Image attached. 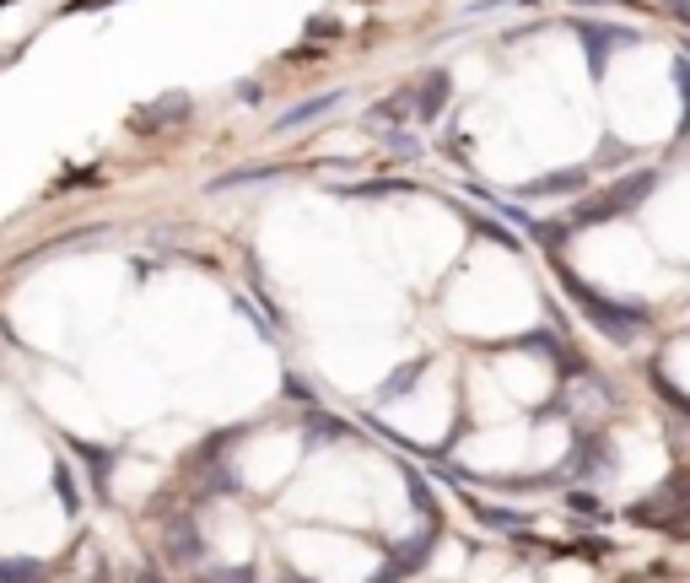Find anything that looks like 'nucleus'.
I'll return each mask as SVG.
<instances>
[{"label":"nucleus","instance_id":"1","mask_svg":"<svg viewBox=\"0 0 690 583\" xmlns=\"http://www.w3.org/2000/svg\"><path fill=\"white\" fill-rule=\"evenodd\" d=\"M562 287L572 292V298H577V309H582L588 319L599 324V329H604L610 340H621V346H626V340H636V335L647 329V314H642V309H621V303L599 298V292H593V287H582V281H577L572 270H562Z\"/></svg>","mask_w":690,"mask_h":583},{"label":"nucleus","instance_id":"2","mask_svg":"<svg viewBox=\"0 0 690 583\" xmlns=\"http://www.w3.org/2000/svg\"><path fill=\"white\" fill-rule=\"evenodd\" d=\"M653 190V173H631V179H621L615 190L593 194L588 205H577L572 211V227H593V222H610V216H621V211H631L642 194Z\"/></svg>","mask_w":690,"mask_h":583},{"label":"nucleus","instance_id":"3","mask_svg":"<svg viewBox=\"0 0 690 583\" xmlns=\"http://www.w3.org/2000/svg\"><path fill=\"white\" fill-rule=\"evenodd\" d=\"M432 546H438V524L432 529H421L416 540H405V546H394L388 557H383V568L373 573V583H399V579H410L427 557H432Z\"/></svg>","mask_w":690,"mask_h":583},{"label":"nucleus","instance_id":"4","mask_svg":"<svg viewBox=\"0 0 690 583\" xmlns=\"http://www.w3.org/2000/svg\"><path fill=\"white\" fill-rule=\"evenodd\" d=\"M162 551H168V562H200V551H205V540H200V529H194V518H173L168 529H162Z\"/></svg>","mask_w":690,"mask_h":583},{"label":"nucleus","instance_id":"5","mask_svg":"<svg viewBox=\"0 0 690 583\" xmlns=\"http://www.w3.org/2000/svg\"><path fill=\"white\" fill-rule=\"evenodd\" d=\"M65 444L76 449V459H81L87 470H92V486H98V492H109V470H114V459H120V453L98 449V444H81V438H65Z\"/></svg>","mask_w":690,"mask_h":583},{"label":"nucleus","instance_id":"6","mask_svg":"<svg viewBox=\"0 0 690 583\" xmlns=\"http://www.w3.org/2000/svg\"><path fill=\"white\" fill-rule=\"evenodd\" d=\"M577 33L588 38V55H593V70H604V60H610L604 49H610V44H636V33H621V27H593V22H582Z\"/></svg>","mask_w":690,"mask_h":583},{"label":"nucleus","instance_id":"7","mask_svg":"<svg viewBox=\"0 0 690 583\" xmlns=\"http://www.w3.org/2000/svg\"><path fill=\"white\" fill-rule=\"evenodd\" d=\"M335 103H340V92H318V98H308V103H297V109H286V114H281V120H275V125H281V130L314 125V120H324V114H329V109H335Z\"/></svg>","mask_w":690,"mask_h":583},{"label":"nucleus","instance_id":"8","mask_svg":"<svg viewBox=\"0 0 690 583\" xmlns=\"http://www.w3.org/2000/svg\"><path fill=\"white\" fill-rule=\"evenodd\" d=\"M442 103H448V70H432L427 81H421V98H416V114L421 120H438Z\"/></svg>","mask_w":690,"mask_h":583},{"label":"nucleus","instance_id":"9","mask_svg":"<svg viewBox=\"0 0 690 583\" xmlns=\"http://www.w3.org/2000/svg\"><path fill=\"white\" fill-rule=\"evenodd\" d=\"M582 184H588V173H582V168H566V173H545V179L523 184V194H566V190H582Z\"/></svg>","mask_w":690,"mask_h":583},{"label":"nucleus","instance_id":"10","mask_svg":"<svg viewBox=\"0 0 690 583\" xmlns=\"http://www.w3.org/2000/svg\"><path fill=\"white\" fill-rule=\"evenodd\" d=\"M0 583H44V562H33V557H0Z\"/></svg>","mask_w":690,"mask_h":583},{"label":"nucleus","instance_id":"11","mask_svg":"<svg viewBox=\"0 0 690 583\" xmlns=\"http://www.w3.org/2000/svg\"><path fill=\"white\" fill-rule=\"evenodd\" d=\"M286 168L281 162H264V168H238V173H222L211 190H238V184H253V179H281Z\"/></svg>","mask_w":690,"mask_h":583},{"label":"nucleus","instance_id":"12","mask_svg":"<svg viewBox=\"0 0 690 583\" xmlns=\"http://www.w3.org/2000/svg\"><path fill=\"white\" fill-rule=\"evenodd\" d=\"M184 114H189L184 98H168V103H157L151 114H140V120H135V130H151V125H162V120H184Z\"/></svg>","mask_w":690,"mask_h":583},{"label":"nucleus","instance_id":"13","mask_svg":"<svg viewBox=\"0 0 690 583\" xmlns=\"http://www.w3.org/2000/svg\"><path fill=\"white\" fill-rule=\"evenodd\" d=\"M421 373H427V362H410V368H399V373H394L388 384L377 389V400H399L405 389H410V384H416V379H421Z\"/></svg>","mask_w":690,"mask_h":583},{"label":"nucleus","instance_id":"14","mask_svg":"<svg viewBox=\"0 0 690 583\" xmlns=\"http://www.w3.org/2000/svg\"><path fill=\"white\" fill-rule=\"evenodd\" d=\"M604 464H610V453L599 449L593 438H588V449L577 444V453H572V470H582V475H593V470H604Z\"/></svg>","mask_w":690,"mask_h":583},{"label":"nucleus","instance_id":"15","mask_svg":"<svg viewBox=\"0 0 690 583\" xmlns=\"http://www.w3.org/2000/svg\"><path fill=\"white\" fill-rule=\"evenodd\" d=\"M194 583H253V568H216V573H200Z\"/></svg>","mask_w":690,"mask_h":583},{"label":"nucleus","instance_id":"16","mask_svg":"<svg viewBox=\"0 0 690 583\" xmlns=\"http://www.w3.org/2000/svg\"><path fill=\"white\" fill-rule=\"evenodd\" d=\"M308 438H346V422H329V416H314V422H308Z\"/></svg>","mask_w":690,"mask_h":583},{"label":"nucleus","instance_id":"17","mask_svg":"<svg viewBox=\"0 0 690 583\" xmlns=\"http://www.w3.org/2000/svg\"><path fill=\"white\" fill-rule=\"evenodd\" d=\"M475 514L486 518V524H497V529H523V518H518V514H502V508H475Z\"/></svg>","mask_w":690,"mask_h":583},{"label":"nucleus","instance_id":"18","mask_svg":"<svg viewBox=\"0 0 690 583\" xmlns=\"http://www.w3.org/2000/svg\"><path fill=\"white\" fill-rule=\"evenodd\" d=\"M286 394H292L297 405H308V411H314V389L303 384V379H286Z\"/></svg>","mask_w":690,"mask_h":583},{"label":"nucleus","instance_id":"19","mask_svg":"<svg viewBox=\"0 0 690 583\" xmlns=\"http://www.w3.org/2000/svg\"><path fill=\"white\" fill-rule=\"evenodd\" d=\"M98 5H114V0H70L65 11H98Z\"/></svg>","mask_w":690,"mask_h":583},{"label":"nucleus","instance_id":"20","mask_svg":"<svg viewBox=\"0 0 690 583\" xmlns=\"http://www.w3.org/2000/svg\"><path fill=\"white\" fill-rule=\"evenodd\" d=\"M669 16H680V22H690V0H669Z\"/></svg>","mask_w":690,"mask_h":583},{"label":"nucleus","instance_id":"21","mask_svg":"<svg viewBox=\"0 0 690 583\" xmlns=\"http://www.w3.org/2000/svg\"><path fill=\"white\" fill-rule=\"evenodd\" d=\"M135 583H162V579H157V573H140V579H135Z\"/></svg>","mask_w":690,"mask_h":583}]
</instances>
